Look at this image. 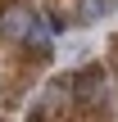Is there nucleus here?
<instances>
[{"label": "nucleus", "instance_id": "obj_4", "mask_svg": "<svg viewBox=\"0 0 118 122\" xmlns=\"http://www.w3.org/2000/svg\"><path fill=\"white\" fill-rule=\"evenodd\" d=\"M114 14V0H82V18H105Z\"/></svg>", "mask_w": 118, "mask_h": 122}, {"label": "nucleus", "instance_id": "obj_2", "mask_svg": "<svg viewBox=\"0 0 118 122\" xmlns=\"http://www.w3.org/2000/svg\"><path fill=\"white\" fill-rule=\"evenodd\" d=\"M68 86H73V95H77L82 104H100V100H105V77H100L96 68H91V72H77Z\"/></svg>", "mask_w": 118, "mask_h": 122}, {"label": "nucleus", "instance_id": "obj_5", "mask_svg": "<svg viewBox=\"0 0 118 122\" xmlns=\"http://www.w3.org/2000/svg\"><path fill=\"white\" fill-rule=\"evenodd\" d=\"M0 122H5V118H0Z\"/></svg>", "mask_w": 118, "mask_h": 122}, {"label": "nucleus", "instance_id": "obj_3", "mask_svg": "<svg viewBox=\"0 0 118 122\" xmlns=\"http://www.w3.org/2000/svg\"><path fill=\"white\" fill-rule=\"evenodd\" d=\"M27 23H32V9H23V5H9V9L0 14V36H5V41H23Z\"/></svg>", "mask_w": 118, "mask_h": 122}, {"label": "nucleus", "instance_id": "obj_1", "mask_svg": "<svg viewBox=\"0 0 118 122\" xmlns=\"http://www.w3.org/2000/svg\"><path fill=\"white\" fill-rule=\"evenodd\" d=\"M23 45H27L36 59H50V50H55V23L32 9V23H27V32H23Z\"/></svg>", "mask_w": 118, "mask_h": 122}]
</instances>
